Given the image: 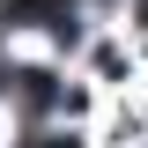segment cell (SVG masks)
<instances>
[{"mask_svg": "<svg viewBox=\"0 0 148 148\" xmlns=\"http://www.w3.org/2000/svg\"><path fill=\"white\" fill-rule=\"evenodd\" d=\"M22 148H74V133H30Z\"/></svg>", "mask_w": 148, "mask_h": 148, "instance_id": "7a4b0ae2", "label": "cell"}, {"mask_svg": "<svg viewBox=\"0 0 148 148\" xmlns=\"http://www.w3.org/2000/svg\"><path fill=\"white\" fill-rule=\"evenodd\" d=\"M8 89H15V104H22V119H45V111H52V74H15V82H8Z\"/></svg>", "mask_w": 148, "mask_h": 148, "instance_id": "6da1fadb", "label": "cell"}]
</instances>
